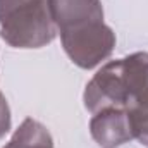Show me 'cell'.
I'll return each instance as SVG.
<instances>
[{"label":"cell","mask_w":148,"mask_h":148,"mask_svg":"<svg viewBox=\"0 0 148 148\" xmlns=\"http://www.w3.org/2000/svg\"><path fill=\"white\" fill-rule=\"evenodd\" d=\"M84 107L91 114L107 109L127 110V95L122 81L121 59L105 64L91 77L84 90Z\"/></svg>","instance_id":"obj_3"},{"label":"cell","mask_w":148,"mask_h":148,"mask_svg":"<svg viewBox=\"0 0 148 148\" xmlns=\"http://www.w3.org/2000/svg\"><path fill=\"white\" fill-rule=\"evenodd\" d=\"M57 28L48 0H0V36L14 48H41Z\"/></svg>","instance_id":"obj_2"},{"label":"cell","mask_w":148,"mask_h":148,"mask_svg":"<svg viewBox=\"0 0 148 148\" xmlns=\"http://www.w3.org/2000/svg\"><path fill=\"white\" fill-rule=\"evenodd\" d=\"M12 126V119H10V109L7 103V98L3 97V93L0 91V138H3Z\"/></svg>","instance_id":"obj_8"},{"label":"cell","mask_w":148,"mask_h":148,"mask_svg":"<svg viewBox=\"0 0 148 148\" xmlns=\"http://www.w3.org/2000/svg\"><path fill=\"white\" fill-rule=\"evenodd\" d=\"M127 112L134 140H138L143 147L148 148V109H133Z\"/></svg>","instance_id":"obj_7"},{"label":"cell","mask_w":148,"mask_h":148,"mask_svg":"<svg viewBox=\"0 0 148 148\" xmlns=\"http://www.w3.org/2000/svg\"><path fill=\"white\" fill-rule=\"evenodd\" d=\"M3 148H53V140L41 122L28 117L14 131L12 138Z\"/></svg>","instance_id":"obj_6"},{"label":"cell","mask_w":148,"mask_h":148,"mask_svg":"<svg viewBox=\"0 0 148 148\" xmlns=\"http://www.w3.org/2000/svg\"><path fill=\"white\" fill-rule=\"evenodd\" d=\"M90 133L102 148H117L134 140L129 112L122 109H107L93 114L90 121Z\"/></svg>","instance_id":"obj_4"},{"label":"cell","mask_w":148,"mask_h":148,"mask_svg":"<svg viewBox=\"0 0 148 148\" xmlns=\"http://www.w3.org/2000/svg\"><path fill=\"white\" fill-rule=\"evenodd\" d=\"M50 12L67 57L81 69H93L107 60L115 35L103 23L100 0H48Z\"/></svg>","instance_id":"obj_1"},{"label":"cell","mask_w":148,"mask_h":148,"mask_svg":"<svg viewBox=\"0 0 148 148\" xmlns=\"http://www.w3.org/2000/svg\"><path fill=\"white\" fill-rule=\"evenodd\" d=\"M127 110L148 109V52H136L121 59Z\"/></svg>","instance_id":"obj_5"}]
</instances>
